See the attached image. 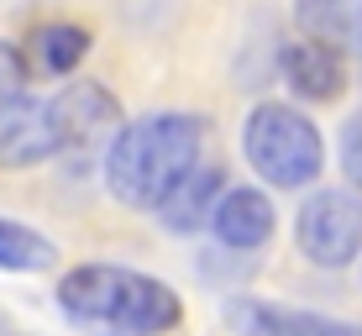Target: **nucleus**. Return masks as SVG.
<instances>
[{"label": "nucleus", "instance_id": "1", "mask_svg": "<svg viewBox=\"0 0 362 336\" xmlns=\"http://www.w3.org/2000/svg\"><path fill=\"white\" fill-rule=\"evenodd\" d=\"M199 147H205V121L189 110L142 116L132 127H121L116 142L105 147V184L121 205L153 210L199 163Z\"/></svg>", "mask_w": 362, "mask_h": 336}, {"label": "nucleus", "instance_id": "2", "mask_svg": "<svg viewBox=\"0 0 362 336\" xmlns=\"http://www.w3.org/2000/svg\"><path fill=\"white\" fill-rule=\"evenodd\" d=\"M64 315L84 326H105L116 336H163L184 320L179 294L153 273H136L121 263H79L58 284Z\"/></svg>", "mask_w": 362, "mask_h": 336}, {"label": "nucleus", "instance_id": "3", "mask_svg": "<svg viewBox=\"0 0 362 336\" xmlns=\"http://www.w3.org/2000/svg\"><path fill=\"white\" fill-rule=\"evenodd\" d=\"M242 153L257 168V179L273 190H305L326 168V142L305 110L284 100H257L242 127Z\"/></svg>", "mask_w": 362, "mask_h": 336}, {"label": "nucleus", "instance_id": "4", "mask_svg": "<svg viewBox=\"0 0 362 336\" xmlns=\"http://www.w3.org/2000/svg\"><path fill=\"white\" fill-rule=\"evenodd\" d=\"M294 242L315 268H346L362 253V200L352 190H315L294 216Z\"/></svg>", "mask_w": 362, "mask_h": 336}, {"label": "nucleus", "instance_id": "5", "mask_svg": "<svg viewBox=\"0 0 362 336\" xmlns=\"http://www.w3.org/2000/svg\"><path fill=\"white\" fill-rule=\"evenodd\" d=\"M47 110H53L58 153H74V158L95 153L100 142H116V132H121V105H116V95H110L105 84H90V79L69 84L58 100H47Z\"/></svg>", "mask_w": 362, "mask_h": 336}, {"label": "nucleus", "instance_id": "6", "mask_svg": "<svg viewBox=\"0 0 362 336\" xmlns=\"http://www.w3.org/2000/svg\"><path fill=\"white\" fill-rule=\"evenodd\" d=\"M58 153L53 110L32 95H0V168H32Z\"/></svg>", "mask_w": 362, "mask_h": 336}, {"label": "nucleus", "instance_id": "7", "mask_svg": "<svg viewBox=\"0 0 362 336\" xmlns=\"http://www.w3.org/2000/svg\"><path fill=\"white\" fill-rule=\"evenodd\" d=\"M226 320L242 336H362V326H352V320L315 315V310H284L268 300H231Z\"/></svg>", "mask_w": 362, "mask_h": 336}, {"label": "nucleus", "instance_id": "8", "mask_svg": "<svg viewBox=\"0 0 362 336\" xmlns=\"http://www.w3.org/2000/svg\"><path fill=\"white\" fill-rule=\"evenodd\" d=\"M279 69H284V84L299 95V100H336L346 84V69H341V53L331 42H315V37H299L279 53Z\"/></svg>", "mask_w": 362, "mask_h": 336}, {"label": "nucleus", "instance_id": "9", "mask_svg": "<svg viewBox=\"0 0 362 336\" xmlns=\"http://www.w3.org/2000/svg\"><path fill=\"white\" fill-rule=\"evenodd\" d=\"M210 231L226 247H236V253H252V247H263L273 236V200L263 190H252V184L221 190L216 210H210Z\"/></svg>", "mask_w": 362, "mask_h": 336}, {"label": "nucleus", "instance_id": "10", "mask_svg": "<svg viewBox=\"0 0 362 336\" xmlns=\"http://www.w3.org/2000/svg\"><path fill=\"white\" fill-rule=\"evenodd\" d=\"M216 200H221V168L194 163V168L163 195V200L153 205V216L163 221L168 231H199V221H210Z\"/></svg>", "mask_w": 362, "mask_h": 336}, {"label": "nucleus", "instance_id": "11", "mask_svg": "<svg viewBox=\"0 0 362 336\" xmlns=\"http://www.w3.org/2000/svg\"><path fill=\"white\" fill-rule=\"evenodd\" d=\"M294 21L315 42H362V0H294Z\"/></svg>", "mask_w": 362, "mask_h": 336}, {"label": "nucleus", "instance_id": "12", "mask_svg": "<svg viewBox=\"0 0 362 336\" xmlns=\"http://www.w3.org/2000/svg\"><path fill=\"white\" fill-rule=\"evenodd\" d=\"M84 53H90V32L74 21H47L32 32V58L42 74H74Z\"/></svg>", "mask_w": 362, "mask_h": 336}, {"label": "nucleus", "instance_id": "13", "mask_svg": "<svg viewBox=\"0 0 362 336\" xmlns=\"http://www.w3.org/2000/svg\"><path fill=\"white\" fill-rule=\"evenodd\" d=\"M53 257H58V247L42 231L21 226V221H0V268L6 273H42V268H53Z\"/></svg>", "mask_w": 362, "mask_h": 336}, {"label": "nucleus", "instance_id": "14", "mask_svg": "<svg viewBox=\"0 0 362 336\" xmlns=\"http://www.w3.org/2000/svg\"><path fill=\"white\" fill-rule=\"evenodd\" d=\"M341 168H346V179L362 190V116H352L341 127Z\"/></svg>", "mask_w": 362, "mask_h": 336}, {"label": "nucleus", "instance_id": "15", "mask_svg": "<svg viewBox=\"0 0 362 336\" xmlns=\"http://www.w3.org/2000/svg\"><path fill=\"white\" fill-rule=\"evenodd\" d=\"M357 53H362V42H357Z\"/></svg>", "mask_w": 362, "mask_h": 336}, {"label": "nucleus", "instance_id": "16", "mask_svg": "<svg viewBox=\"0 0 362 336\" xmlns=\"http://www.w3.org/2000/svg\"><path fill=\"white\" fill-rule=\"evenodd\" d=\"M11 336H16V331H11Z\"/></svg>", "mask_w": 362, "mask_h": 336}]
</instances>
